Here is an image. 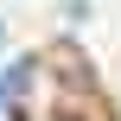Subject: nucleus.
<instances>
[{
	"label": "nucleus",
	"mask_w": 121,
	"mask_h": 121,
	"mask_svg": "<svg viewBox=\"0 0 121 121\" xmlns=\"http://www.w3.org/2000/svg\"><path fill=\"white\" fill-rule=\"evenodd\" d=\"M19 89H26V64H6V70H0V108H6Z\"/></svg>",
	"instance_id": "1"
}]
</instances>
